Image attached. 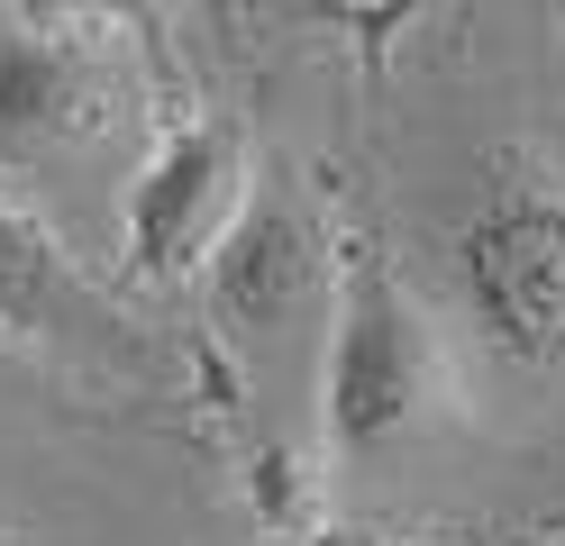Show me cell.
Listing matches in <instances>:
<instances>
[{
	"label": "cell",
	"instance_id": "1",
	"mask_svg": "<svg viewBox=\"0 0 565 546\" xmlns=\"http://www.w3.org/2000/svg\"><path fill=\"white\" fill-rule=\"evenodd\" d=\"M201 328L237 383V419L265 492L282 501L301 464H320V355L338 301V218L292 164H256L228 246L201 265Z\"/></svg>",
	"mask_w": 565,
	"mask_h": 546
},
{
	"label": "cell",
	"instance_id": "2",
	"mask_svg": "<svg viewBox=\"0 0 565 546\" xmlns=\"http://www.w3.org/2000/svg\"><path fill=\"white\" fill-rule=\"evenodd\" d=\"M466 410V346L374 237L338 228V301L320 355V464L374 473Z\"/></svg>",
	"mask_w": 565,
	"mask_h": 546
},
{
	"label": "cell",
	"instance_id": "3",
	"mask_svg": "<svg viewBox=\"0 0 565 546\" xmlns=\"http://www.w3.org/2000/svg\"><path fill=\"white\" fill-rule=\"evenodd\" d=\"M438 319L502 374H565V164L547 146H492L438 237Z\"/></svg>",
	"mask_w": 565,
	"mask_h": 546
},
{
	"label": "cell",
	"instance_id": "4",
	"mask_svg": "<svg viewBox=\"0 0 565 546\" xmlns=\"http://www.w3.org/2000/svg\"><path fill=\"white\" fill-rule=\"evenodd\" d=\"M128 137L119 36L74 10H0V192L110 164Z\"/></svg>",
	"mask_w": 565,
	"mask_h": 546
},
{
	"label": "cell",
	"instance_id": "5",
	"mask_svg": "<svg viewBox=\"0 0 565 546\" xmlns=\"http://www.w3.org/2000/svg\"><path fill=\"white\" fill-rule=\"evenodd\" d=\"M265 146L246 128V109H192V119H164L137 164L119 173V265L137 282H201V265L228 246L246 192H256Z\"/></svg>",
	"mask_w": 565,
	"mask_h": 546
},
{
	"label": "cell",
	"instance_id": "6",
	"mask_svg": "<svg viewBox=\"0 0 565 546\" xmlns=\"http://www.w3.org/2000/svg\"><path fill=\"white\" fill-rule=\"evenodd\" d=\"M0 346L10 355H46V364H137L147 328L119 310V291L83 274V255L64 246L28 192H0Z\"/></svg>",
	"mask_w": 565,
	"mask_h": 546
},
{
	"label": "cell",
	"instance_id": "7",
	"mask_svg": "<svg viewBox=\"0 0 565 546\" xmlns=\"http://www.w3.org/2000/svg\"><path fill=\"white\" fill-rule=\"evenodd\" d=\"M556 28H565V19H556Z\"/></svg>",
	"mask_w": 565,
	"mask_h": 546
}]
</instances>
